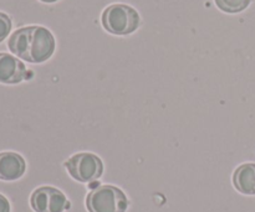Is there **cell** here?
Masks as SVG:
<instances>
[{"instance_id":"obj_1","label":"cell","mask_w":255,"mask_h":212,"mask_svg":"<svg viewBox=\"0 0 255 212\" xmlns=\"http://www.w3.org/2000/svg\"><path fill=\"white\" fill-rule=\"evenodd\" d=\"M10 52L29 64H42L54 55L55 37L44 26H25L15 30L7 40Z\"/></svg>"},{"instance_id":"obj_2","label":"cell","mask_w":255,"mask_h":212,"mask_svg":"<svg viewBox=\"0 0 255 212\" xmlns=\"http://www.w3.org/2000/svg\"><path fill=\"white\" fill-rule=\"evenodd\" d=\"M101 24L112 35L125 36L138 29L141 17L138 11L126 4H112L104 10Z\"/></svg>"},{"instance_id":"obj_3","label":"cell","mask_w":255,"mask_h":212,"mask_svg":"<svg viewBox=\"0 0 255 212\" xmlns=\"http://www.w3.org/2000/svg\"><path fill=\"white\" fill-rule=\"evenodd\" d=\"M86 208L89 212H126L128 199L116 186L101 185L90 191Z\"/></svg>"},{"instance_id":"obj_4","label":"cell","mask_w":255,"mask_h":212,"mask_svg":"<svg viewBox=\"0 0 255 212\" xmlns=\"http://www.w3.org/2000/svg\"><path fill=\"white\" fill-rule=\"evenodd\" d=\"M72 179L80 183H92L101 178L104 164L97 155L92 153H79L65 163Z\"/></svg>"},{"instance_id":"obj_5","label":"cell","mask_w":255,"mask_h":212,"mask_svg":"<svg viewBox=\"0 0 255 212\" xmlns=\"http://www.w3.org/2000/svg\"><path fill=\"white\" fill-rule=\"evenodd\" d=\"M30 205L35 212H64L70 209V203L59 189L42 186L31 194Z\"/></svg>"},{"instance_id":"obj_6","label":"cell","mask_w":255,"mask_h":212,"mask_svg":"<svg viewBox=\"0 0 255 212\" xmlns=\"http://www.w3.org/2000/svg\"><path fill=\"white\" fill-rule=\"evenodd\" d=\"M26 77V67L17 57L0 52V83L17 84Z\"/></svg>"},{"instance_id":"obj_7","label":"cell","mask_w":255,"mask_h":212,"mask_svg":"<svg viewBox=\"0 0 255 212\" xmlns=\"http://www.w3.org/2000/svg\"><path fill=\"white\" fill-rule=\"evenodd\" d=\"M26 171V163L20 154L12 151L0 153V180L14 181Z\"/></svg>"},{"instance_id":"obj_8","label":"cell","mask_w":255,"mask_h":212,"mask_svg":"<svg viewBox=\"0 0 255 212\" xmlns=\"http://www.w3.org/2000/svg\"><path fill=\"white\" fill-rule=\"evenodd\" d=\"M233 185L244 195H255V164L238 166L233 174Z\"/></svg>"},{"instance_id":"obj_9","label":"cell","mask_w":255,"mask_h":212,"mask_svg":"<svg viewBox=\"0 0 255 212\" xmlns=\"http://www.w3.org/2000/svg\"><path fill=\"white\" fill-rule=\"evenodd\" d=\"M216 5L224 12L238 14L251 5L252 0H214Z\"/></svg>"},{"instance_id":"obj_10","label":"cell","mask_w":255,"mask_h":212,"mask_svg":"<svg viewBox=\"0 0 255 212\" xmlns=\"http://www.w3.org/2000/svg\"><path fill=\"white\" fill-rule=\"evenodd\" d=\"M11 19L5 12L0 11V42L4 41L11 31Z\"/></svg>"},{"instance_id":"obj_11","label":"cell","mask_w":255,"mask_h":212,"mask_svg":"<svg viewBox=\"0 0 255 212\" xmlns=\"http://www.w3.org/2000/svg\"><path fill=\"white\" fill-rule=\"evenodd\" d=\"M0 212H10L9 200L1 194H0Z\"/></svg>"},{"instance_id":"obj_12","label":"cell","mask_w":255,"mask_h":212,"mask_svg":"<svg viewBox=\"0 0 255 212\" xmlns=\"http://www.w3.org/2000/svg\"><path fill=\"white\" fill-rule=\"evenodd\" d=\"M40 1L46 2V4H52V2H56V1H59V0H40Z\"/></svg>"}]
</instances>
